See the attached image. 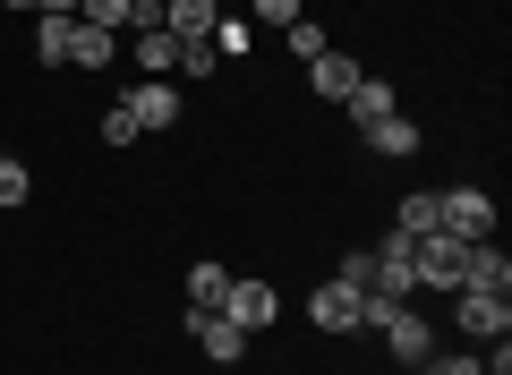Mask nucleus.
I'll return each mask as SVG.
<instances>
[{
  "mask_svg": "<svg viewBox=\"0 0 512 375\" xmlns=\"http://www.w3.org/2000/svg\"><path fill=\"white\" fill-rule=\"evenodd\" d=\"M69 43H77V18H43V9H35V60L69 69Z\"/></svg>",
  "mask_w": 512,
  "mask_h": 375,
  "instance_id": "obj_17",
  "label": "nucleus"
},
{
  "mask_svg": "<svg viewBox=\"0 0 512 375\" xmlns=\"http://www.w3.org/2000/svg\"><path fill=\"white\" fill-rule=\"evenodd\" d=\"M0 9H26V18H35V0H0Z\"/></svg>",
  "mask_w": 512,
  "mask_h": 375,
  "instance_id": "obj_29",
  "label": "nucleus"
},
{
  "mask_svg": "<svg viewBox=\"0 0 512 375\" xmlns=\"http://www.w3.org/2000/svg\"><path fill=\"white\" fill-rule=\"evenodd\" d=\"M470 248H478V239H444V231H427L410 265H419L427 290H461V256H470Z\"/></svg>",
  "mask_w": 512,
  "mask_h": 375,
  "instance_id": "obj_3",
  "label": "nucleus"
},
{
  "mask_svg": "<svg viewBox=\"0 0 512 375\" xmlns=\"http://www.w3.org/2000/svg\"><path fill=\"white\" fill-rule=\"evenodd\" d=\"M214 69H222L214 43H180V77H214Z\"/></svg>",
  "mask_w": 512,
  "mask_h": 375,
  "instance_id": "obj_25",
  "label": "nucleus"
},
{
  "mask_svg": "<svg viewBox=\"0 0 512 375\" xmlns=\"http://www.w3.org/2000/svg\"><path fill=\"white\" fill-rule=\"evenodd\" d=\"M77 18L86 26H103V35H137V26H154L137 0H77Z\"/></svg>",
  "mask_w": 512,
  "mask_h": 375,
  "instance_id": "obj_14",
  "label": "nucleus"
},
{
  "mask_svg": "<svg viewBox=\"0 0 512 375\" xmlns=\"http://www.w3.org/2000/svg\"><path fill=\"white\" fill-rule=\"evenodd\" d=\"M487 350H495V358H478V367H487V375H512V341H487Z\"/></svg>",
  "mask_w": 512,
  "mask_h": 375,
  "instance_id": "obj_27",
  "label": "nucleus"
},
{
  "mask_svg": "<svg viewBox=\"0 0 512 375\" xmlns=\"http://www.w3.org/2000/svg\"><path fill=\"white\" fill-rule=\"evenodd\" d=\"M308 324L316 333H359V290L350 282H316L308 290Z\"/></svg>",
  "mask_w": 512,
  "mask_h": 375,
  "instance_id": "obj_8",
  "label": "nucleus"
},
{
  "mask_svg": "<svg viewBox=\"0 0 512 375\" xmlns=\"http://www.w3.org/2000/svg\"><path fill=\"white\" fill-rule=\"evenodd\" d=\"M239 18H248V26H291V18H308V9H299V0H248Z\"/></svg>",
  "mask_w": 512,
  "mask_h": 375,
  "instance_id": "obj_21",
  "label": "nucleus"
},
{
  "mask_svg": "<svg viewBox=\"0 0 512 375\" xmlns=\"http://www.w3.org/2000/svg\"><path fill=\"white\" fill-rule=\"evenodd\" d=\"M291 52H299V60H325V52H333V35H325L316 18H291Z\"/></svg>",
  "mask_w": 512,
  "mask_h": 375,
  "instance_id": "obj_20",
  "label": "nucleus"
},
{
  "mask_svg": "<svg viewBox=\"0 0 512 375\" xmlns=\"http://www.w3.org/2000/svg\"><path fill=\"white\" fill-rule=\"evenodd\" d=\"M120 111L137 120V137H146V128H171V120H180V86H171V77H146V86L120 94Z\"/></svg>",
  "mask_w": 512,
  "mask_h": 375,
  "instance_id": "obj_5",
  "label": "nucleus"
},
{
  "mask_svg": "<svg viewBox=\"0 0 512 375\" xmlns=\"http://www.w3.org/2000/svg\"><path fill=\"white\" fill-rule=\"evenodd\" d=\"M137 9H146V18H163V0H137Z\"/></svg>",
  "mask_w": 512,
  "mask_h": 375,
  "instance_id": "obj_30",
  "label": "nucleus"
},
{
  "mask_svg": "<svg viewBox=\"0 0 512 375\" xmlns=\"http://www.w3.org/2000/svg\"><path fill=\"white\" fill-rule=\"evenodd\" d=\"M342 111H350V120L367 128V120H393V111H402V103H393V86H384V77H359V86L342 94Z\"/></svg>",
  "mask_w": 512,
  "mask_h": 375,
  "instance_id": "obj_15",
  "label": "nucleus"
},
{
  "mask_svg": "<svg viewBox=\"0 0 512 375\" xmlns=\"http://www.w3.org/2000/svg\"><path fill=\"white\" fill-rule=\"evenodd\" d=\"M120 60V35H103V26L77 18V43H69V69H111Z\"/></svg>",
  "mask_w": 512,
  "mask_h": 375,
  "instance_id": "obj_16",
  "label": "nucleus"
},
{
  "mask_svg": "<svg viewBox=\"0 0 512 375\" xmlns=\"http://www.w3.org/2000/svg\"><path fill=\"white\" fill-rule=\"evenodd\" d=\"M384 350L402 358V367H427V358H436V324L402 299V307H393V324H384Z\"/></svg>",
  "mask_w": 512,
  "mask_h": 375,
  "instance_id": "obj_4",
  "label": "nucleus"
},
{
  "mask_svg": "<svg viewBox=\"0 0 512 375\" xmlns=\"http://www.w3.org/2000/svg\"><path fill=\"white\" fill-rule=\"evenodd\" d=\"M419 375H487V367H478V350H436Z\"/></svg>",
  "mask_w": 512,
  "mask_h": 375,
  "instance_id": "obj_23",
  "label": "nucleus"
},
{
  "mask_svg": "<svg viewBox=\"0 0 512 375\" xmlns=\"http://www.w3.org/2000/svg\"><path fill=\"white\" fill-rule=\"evenodd\" d=\"M103 145H137V120H128V111H120V103H111V111H103Z\"/></svg>",
  "mask_w": 512,
  "mask_h": 375,
  "instance_id": "obj_26",
  "label": "nucleus"
},
{
  "mask_svg": "<svg viewBox=\"0 0 512 375\" xmlns=\"http://www.w3.org/2000/svg\"><path fill=\"white\" fill-rule=\"evenodd\" d=\"M359 137H367V154H384V162H410V154H419V145H427V128L393 111V120H367Z\"/></svg>",
  "mask_w": 512,
  "mask_h": 375,
  "instance_id": "obj_11",
  "label": "nucleus"
},
{
  "mask_svg": "<svg viewBox=\"0 0 512 375\" xmlns=\"http://www.w3.org/2000/svg\"><path fill=\"white\" fill-rule=\"evenodd\" d=\"M26 188H35V179H26V162L0 154V205H26Z\"/></svg>",
  "mask_w": 512,
  "mask_h": 375,
  "instance_id": "obj_22",
  "label": "nucleus"
},
{
  "mask_svg": "<svg viewBox=\"0 0 512 375\" xmlns=\"http://www.w3.org/2000/svg\"><path fill=\"white\" fill-rule=\"evenodd\" d=\"M35 9L43 18H77V0H35Z\"/></svg>",
  "mask_w": 512,
  "mask_h": 375,
  "instance_id": "obj_28",
  "label": "nucleus"
},
{
  "mask_svg": "<svg viewBox=\"0 0 512 375\" xmlns=\"http://www.w3.org/2000/svg\"><path fill=\"white\" fill-rule=\"evenodd\" d=\"M359 77H367V69H359V60H350V52H325V60H308V86L325 94V103H342V94L359 86Z\"/></svg>",
  "mask_w": 512,
  "mask_h": 375,
  "instance_id": "obj_13",
  "label": "nucleus"
},
{
  "mask_svg": "<svg viewBox=\"0 0 512 375\" xmlns=\"http://www.w3.org/2000/svg\"><path fill=\"white\" fill-rule=\"evenodd\" d=\"M231 299V273L222 265H188V307H222Z\"/></svg>",
  "mask_w": 512,
  "mask_h": 375,
  "instance_id": "obj_19",
  "label": "nucleus"
},
{
  "mask_svg": "<svg viewBox=\"0 0 512 375\" xmlns=\"http://www.w3.org/2000/svg\"><path fill=\"white\" fill-rule=\"evenodd\" d=\"M188 324H197V350L214 358V367H239V358H248V333H239L222 307H188Z\"/></svg>",
  "mask_w": 512,
  "mask_h": 375,
  "instance_id": "obj_6",
  "label": "nucleus"
},
{
  "mask_svg": "<svg viewBox=\"0 0 512 375\" xmlns=\"http://www.w3.org/2000/svg\"><path fill=\"white\" fill-rule=\"evenodd\" d=\"M222 316H231L239 333H265V324L282 316V290H274V282H231V299H222Z\"/></svg>",
  "mask_w": 512,
  "mask_h": 375,
  "instance_id": "obj_7",
  "label": "nucleus"
},
{
  "mask_svg": "<svg viewBox=\"0 0 512 375\" xmlns=\"http://www.w3.org/2000/svg\"><path fill=\"white\" fill-rule=\"evenodd\" d=\"M393 231H402V239H427V231H436V188H410V197L393 205Z\"/></svg>",
  "mask_w": 512,
  "mask_h": 375,
  "instance_id": "obj_18",
  "label": "nucleus"
},
{
  "mask_svg": "<svg viewBox=\"0 0 512 375\" xmlns=\"http://www.w3.org/2000/svg\"><path fill=\"white\" fill-rule=\"evenodd\" d=\"M453 333L470 341V350H487V341H512V299H487V290H453Z\"/></svg>",
  "mask_w": 512,
  "mask_h": 375,
  "instance_id": "obj_2",
  "label": "nucleus"
},
{
  "mask_svg": "<svg viewBox=\"0 0 512 375\" xmlns=\"http://www.w3.org/2000/svg\"><path fill=\"white\" fill-rule=\"evenodd\" d=\"M461 290H487V299H512V256L495 248V239H478V248L461 256Z\"/></svg>",
  "mask_w": 512,
  "mask_h": 375,
  "instance_id": "obj_9",
  "label": "nucleus"
},
{
  "mask_svg": "<svg viewBox=\"0 0 512 375\" xmlns=\"http://www.w3.org/2000/svg\"><path fill=\"white\" fill-rule=\"evenodd\" d=\"M436 231L444 239H495V197L487 188H436Z\"/></svg>",
  "mask_w": 512,
  "mask_h": 375,
  "instance_id": "obj_1",
  "label": "nucleus"
},
{
  "mask_svg": "<svg viewBox=\"0 0 512 375\" xmlns=\"http://www.w3.org/2000/svg\"><path fill=\"white\" fill-rule=\"evenodd\" d=\"M333 282H350V290H367V282H376V248H350V256H342V273H333Z\"/></svg>",
  "mask_w": 512,
  "mask_h": 375,
  "instance_id": "obj_24",
  "label": "nucleus"
},
{
  "mask_svg": "<svg viewBox=\"0 0 512 375\" xmlns=\"http://www.w3.org/2000/svg\"><path fill=\"white\" fill-rule=\"evenodd\" d=\"M163 26H171L180 43H214L222 9H214V0H163Z\"/></svg>",
  "mask_w": 512,
  "mask_h": 375,
  "instance_id": "obj_12",
  "label": "nucleus"
},
{
  "mask_svg": "<svg viewBox=\"0 0 512 375\" xmlns=\"http://www.w3.org/2000/svg\"><path fill=\"white\" fill-rule=\"evenodd\" d=\"M128 60H137L146 77H180V35H171L163 18H154V26H137V35H128Z\"/></svg>",
  "mask_w": 512,
  "mask_h": 375,
  "instance_id": "obj_10",
  "label": "nucleus"
},
{
  "mask_svg": "<svg viewBox=\"0 0 512 375\" xmlns=\"http://www.w3.org/2000/svg\"><path fill=\"white\" fill-rule=\"evenodd\" d=\"M214 9H239V0H214Z\"/></svg>",
  "mask_w": 512,
  "mask_h": 375,
  "instance_id": "obj_31",
  "label": "nucleus"
}]
</instances>
